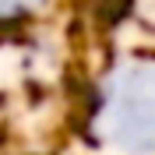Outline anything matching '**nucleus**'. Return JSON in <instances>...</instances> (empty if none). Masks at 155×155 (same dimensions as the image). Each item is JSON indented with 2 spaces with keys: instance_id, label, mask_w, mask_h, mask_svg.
Wrapping results in <instances>:
<instances>
[{
  "instance_id": "obj_1",
  "label": "nucleus",
  "mask_w": 155,
  "mask_h": 155,
  "mask_svg": "<svg viewBox=\"0 0 155 155\" xmlns=\"http://www.w3.org/2000/svg\"><path fill=\"white\" fill-rule=\"evenodd\" d=\"M11 4H18V0H0V7H11Z\"/></svg>"
}]
</instances>
